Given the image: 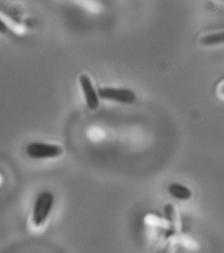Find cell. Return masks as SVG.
<instances>
[{
	"mask_svg": "<svg viewBox=\"0 0 224 253\" xmlns=\"http://www.w3.org/2000/svg\"><path fill=\"white\" fill-rule=\"evenodd\" d=\"M7 31H8V26L2 19H0V34L6 33Z\"/></svg>",
	"mask_w": 224,
	"mask_h": 253,
	"instance_id": "obj_7",
	"label": "cell"
},
{
	"mask_svg": "<svg viewBox=\"0 0 224 253\" xmlns=\"http://www.w3.org/2000/svg\"><path fill=\"white\" fill-rule=\"evenodd\" d=\"M168 193L180 201H186L192 197V192L186 186L178 183H172L168 187Z\"/></svg>",
	"mask_w": 224,
	"mask_h": 253,
	"instance_id": "obj_5",
	"label": "cell"
},
{
	"mask_svg": "<svg viewBox=\"0 0 224 253\" xmlns=\"http://www.w3.org/2000/svg\"><path fill=\"white\" fill-rule=\"evenodd\" d=\"M200 43L205 46L224 43V31L204 36L200 39Z\"/></svg>",
	"mask_w": 224,
	"mask_h": 253,
	"instance_id": "obj_6",
	"label": "cell"
},
{
	"mask_svg": "<svg viewBox=\"0 0 224 253\" xmlns=\"http://www.w3.org/2000/svg\"><path fill=\"white\" fill-rule=\"evenodd\" d=\"M98 95L101 98L119 101L124 103L134 102L136 94L134 91L127 88L117 87H100L97 90Z\"/></svg>",
	"mask_w": 224,
	"mask_h": 253,
	"instance_id": "obj_3",
	"label": "cell"
},
{
	"mask_svg": "<svg viewBox=\"0 0 224 253\" xmlns=\"http://www.w3.org/2000/svg\"><path fill=\"white\" fill-rule=\"evenodd\" d=\"M80 84L84 91V96H85L86 104L90 109L97 108L99 104V98H98V93L96 92L94 88L91 79L88 75H80L79 77Z\"/></svg>",
	"mask_w": 224,
	"mask_h": 253,
	"instance_id": "obj_4",
	"label": "cell"
},
{
	"mask_svg": "<svg viewBox=\"0 0 224 253\" xmlns=\"http://www.w3.org/2000/svg\"><path fill=\"white\" fill-rule=\"evenodd\" d=\"M64 149L58 144L45 143L42 142H33L26 148V153L29 157L35 160L50 159L62 155Z\"/></svg>",
	"mask_w": 224,
	"mask_h": 253,
	"instance_id": "obj_2",
	"label": "cell"
},
{
	"mask_svg": "<svg viewBox=\"0 0 224 253\" xmlns=\"http://www.w3.org/2000/svg\"><path fill=\"white\" fill-rule=\"evenodd\" d=\"M54 203V195L51 192L44 191L39 194L33 208L32 221L35 226L40 227L46 222Z\"/></svg>",
	"mask_w": 224,
	"mask_h": 253,
	"instance_id": "obj_1",
	"label": "cell"
}]
</instances>
